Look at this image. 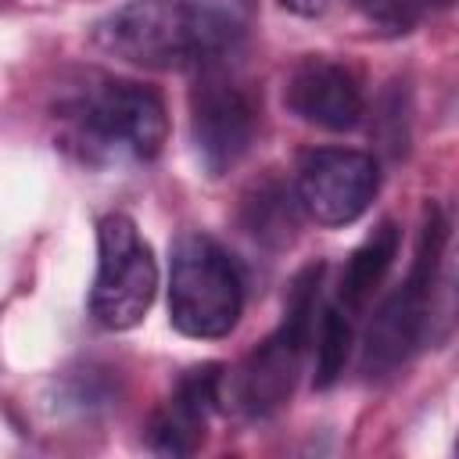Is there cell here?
I'll use <instances>...</instances> for the list:
<instances>
[{
    "label": "cell",
    "instance_id": "cell-1",
    "mask_svg": "<svg viewBox=\"0 0 459 459\" xmlns=\"http://www.w3.org/2000/svg\"><path fill=\"white\" fill-rule=\"evenodd\" d=\"M244 29L247 18L233 0H126L97 22L93 39L104 54L140 68L197 72L226 61Z\"/></svg>",
    "mask_w": 459,
    "mask_h": 459
},
{
    "label": "cell",
    "instance_id": "cell-2",
    "mask_svg": "<svg viewBox=\"0 0 459 459\" xmlns=\"http://www.w3.org/2000/svg\"><path fill=\"white\" fill-rule=\"evenodd\" d=\"M57 115L65 122V143L90 165L151 161L169 140L161 93L133 79L93 72L61 97Z\"/></svg>",
    "mask_w": 459,
    "mask_h": 459
},
{
    "label": "cell",
    "instance_id": "cell-3",
    "mask_svg": "<svg viewBox=\"0 0 459 459\" xmlns=\"http://www.w3.org/2000/svg\"><path fill=\"white\" fill-rule=\"evenodd\" d=\"M319 283H323V262L305 265L290 280L280 326L258 348H251L247 359L230 377L233 405L244 416L262 420L290 402L294 384L305 366V355H308V344H312V330H316Z\"/></svg>",
    "mask_w": 459,
    "mask_h": 459
},
{
    "label": "cell",
    "instance_id": "cell-4",
    "mask_svg": "<svg viewBox=\"0 0 459 459\" xmlns=\"http://www.w3.org/2000/svg\"><path fill=\"white\" fill-rule=\"evenodd\" d=\"M244 308V276L208 233H183L169 262V319L186 337H226Z\"/></svg>",
    "mask_w": 459,
    "mask_h": 459
},
{
    "label": "cell",
    "instance_id": "cell-5",
    "mask_svg": "<svg viewBox=\"0 0 459 459\" xmlns=\"http://www.w3.org/2000/svg\"><path fill=\"white\" fill-rule=\"evenodd\" d=\"M445 240H448L445 215L437 204H427L412 269H409L405 283L380 301V308L373 312V323L366 326V337H362V373L366 377H391L420 348L427 323H430V298L437 287Z\"/></svg>",
    "mask_w": 459,
    "mask_h": 459
},
{
    "label": "cell",
    "instance_id": "cell-6",
    "mask_svg": "<svg viewBox=\"0 0 459 459\" xmlns=\"http://www.w3.org/2000/svg\"><path fill=\"white\" fill-rule=\"evenodd\" d=\"M158 290V262L136 222L111 212L97 222V276L90 312L108 330H133Z\"/></svg>",
    "mask_w": 459,
    "mask_h": 459
},
{
    "label": "cell",
    "instance_id": "cell-7",
    "mask_svg": "<svg viewBox=\"0 0 459 459\" xmlns=\"http://www.w3.org/2000/svg\"><path fill=\"white\" fill-rule=\"evenodd\" d=\"M258 126V104L251 90L222 65L197 68L190 86V143L204 176H226L251 147Z\"/></svg>",
    "mask_w": 459,
    "mask_h": 459
},
{
    "label": "cell",
    "instance_id": "cell-8",
    "mask_svg": "<svg viewBox=\"0 0 459 459\" xmlns=\"http://www.w3.org/2000/svg\"><path fill=\"white\" fill-rule=\"evenodd\" d=\"M380 169L369 154L348 147H319L301 158L294 197L319 226L355 222L377 197Z\"/></svg>",
    "mask_w": 459,
    "mask_h": 459
},
{
    "label": "cell",
    "instance_id": "cell-9",
    "mask_svg": "<svg viewBox=\"0 0 459 459\" xmlns=\"http://www.w3.org/2000/svg\"><path fill=\"white\" fill-rule=\"evenodd\" d=\"M283 104L294 118L330 129V133L355 129L366 115V97H362L359 75L348 65L330 61L323 54L301 57L290 68V75L283 82Z\"/></svg>",
    "mask_w": 459,
    "mask_h": 459
},
{
    "label": "cell",
    "instance_id": "cell-10",
    "mask_svg": "<svg viewBox=\"0 0 459 459\" xmlns=\"http://www.w3.org/2000/svg\"><path fill=\"white\" fill-rule=\"evenodd\" d=\"M222 387V366L204 362L179 377L165 405L147 423V445L161 455H190L204 441L208 416L219 402Z\"/></svg>",
    "mask_w": 459,
    "mask_h": 459
},
{
    "label": "cell",
    "instance_id": "cell-11",
    "mask_svg": "<svg viewBox=\"0 0 459 459\" xmlns=\"http://www.w3.org/2000/svg\"><path fill=\"white\" fill-rule=\"evenodd\" d=\"M398 247H402V230L394 219H384L344 262V273H341V287H337V305L348 312V316H359L373 294L380 290L391 262L398 258Z\"/></svg>",
    "mask_w": 459,
    "mask_h": 459
},
{
    "label": "cell",
    "instance_id": "cell-12",
    "mask_svg": "<svg viewBox=\"0 0 459 459\" xmlns=\"http://www.w3.org/2000/svg\"><path fill=\"white\" fill-rule=\"evenodd\" d=\"M244 226L255 240L283 247L298 230V197L280 179H262L244 194Z\"/></svg>",
    "mask_w": 459,
    "mask_h": 459
},
{
    "label": "cell",
    "instance_id": "cell-13",
    "mask_svg": "<svg viewBox=\"0 0 459 459\" xmlns=\"http://www.w3.org/2000/svg\"><path fill=\"white\" fill-rule=\"evenodd\" d=\"M316 333V387H330L341 373H344V362L351 355V316L341 308V305H326L319 312V326L312 330Z\"/></svg>",
    "mask_w": 459,
    "mask_h": 459
},
{
    "label": "cell",
    "instance_id": "cell-14",
    "mask_svg": "<svg viewBox=\"0 0 459 459\" xmlns=\"http://www.w3.org/2000/svg\"><path fill=\"white\" fill-rule=\"evenodd\" d=\"M384 32H405L416 18V0H348Z\"/></svg>",
    "mask_w": 459,
    "mask_h": 459
},
{
    "label": "cell",
    "instance_id": "cell-15",
    "mask_svg": "<svg viewBox=\"0 0 459 459\" xmlns=\"http://www.w3.org/2000/svg\"><path fill=\"white\" fill-rule=\"evenodd\" d=\"M283 7H294V11H301V14H319L323 7H326V0H280Z\"/></svg>",
    "mask_w": 459,
    "mask_h": 459
}]
</instances>
